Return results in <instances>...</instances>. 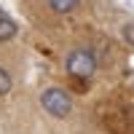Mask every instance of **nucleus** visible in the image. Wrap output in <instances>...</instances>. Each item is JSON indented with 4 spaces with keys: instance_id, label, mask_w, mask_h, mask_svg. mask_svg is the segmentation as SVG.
<instances>
[{
    "instance_id": "nucleus-1",
    "label": "nucleus",
    "mask_w": 134,
    "mask_h": 134,
    "mask_svg": "<svg viewBox=\"0 0 134 134\" xmlns=\"http://www.w3.org/2000/svg\"><path fill=\"white\" fill-rule=\"evenodd\" d=\"M67 70H70L72 78H91L97 70V62L88 51H72L67 57Z\"/></svg>"
},
{
    "instance_id": "nucleus-2",
    "label": "nucleus",
    "mask_w": 134,
    "mask_h": 134,
    "mask_svg": "<svg viewBox=\"0 0 134 134\" xmlns=\"http://www.w3.org/2000/svg\"><path fill=\"white\" fill-rule=\"evenodd\" d=\"M43 107H46L51 115L64 118V115L72 110V102H70V97H67L62 88H48V91L43 94Z\"/></svg>"
},
{
    "instance_id": "nucleus-3",
    "label": "nucleus",
    "mask_w": 134,
    "mask_h": 134,
    "mask_svg": "<svg viewBox=\"0 0 134 134\" xmlns=\"http://www.w3.org/2000/svg\"><path fill=\"white\" fill-rule=\"evenodd\" d=\"M14 32H16V24H14L11 19H3V16H0V40L14 38Z\"/></svg>"
},
{
    "instance_id": "nucleus-4",
    "label": "nucleus",
    "mask_w": 134,
    "mask_h": 134,
    "mask_svg": "<svg viewBox=\"0 0 134 134\" xmlns=\"http://www.w3.org/2000/svg\"><path fill=\"white\" fill-rule=\"evenodd\" d=\"M81 0H51V8L59 11V14H67V11H72Z\"/></svg>"
},
{
    "instance_id": "nucleus-5",
    "label": "nucleus",
    "mask_w": 134,
    "mask_h": 134,
    "mask_svg": "<svg viewBox=\"0 0 134 134\" xmlns=\"http://www.w3.org/2000/svg\"><path fill=\"white\" fill-rule=\"evenodd\" d=\"M8 88H11V75L0 67V94H8Z\"/></svg>"
},
{
    "instance_id": "nucleus-6",
    "label": "nucleus",
    "mask_w": 134,
    "mask_h": 134,
    "mask_svg": "<svg viewBox=\"0 0 134 134\" xmlns=\"http://www.w3.org/2000/svg\"><path fill=\"white\" fill-rule=\"evenodd\" d=\"M124 38L134 46V24H126V30H124Z\"/></svg>"
}]
</instances>
